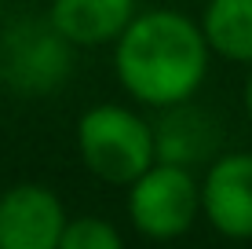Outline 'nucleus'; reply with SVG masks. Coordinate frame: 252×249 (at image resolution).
<instances>
[{
    "label": "nucleus",
    "mask_w": 252,
    "mask_h": 249,
    "mask_svg": "<svg viewBox=\"0 0 252 249\" xmlns=\"http://www.w3.org/2000/svg\"><path fill=\"white\" fill-rule=\"evenodd\" d=\"M59 249H125V246H121V235L106 220L81 216V220H66Z\"/></svg>",
    "instance_id": "9d476101"
},
{
    "label": "nucleus",
    "mask_w": 252,
    "mask_h": 249,
    "mask_svg": "<svg viewBox=\"0 0 252 249\" xmlns=\"http://www.w3.org/2000/svg\"><path fill=\"white\" fill-rule=\"evenodd\" d=\"M197 26L212 55L252 66V0H208Z\"/></svg>",
    "instance_id": "1a4fd4ad"
},
{
    "label": "nucleus",
    "mask_w": 252,
    "mask_h": 249,
    "mask_svg": "<svg viewBox=\"0 0 252 249\" xmlns=\"http://www.w3.org/2000/svg\"><path fill=\"white\" fill-rule=\"evenodd\" d=\"M66 209L55 191L19 183L0 194V249H59Z\"/></svg>",
    "instance_id": "39448f33"
},
{
    "label": "nucleus",
    "mask_w": 252,
    "mask_h": 249,
    "mask_svg": "<svg viewBox=\"0 0 252 249\" xmlns=\"http://www.w3.org/2000/svg\"><path fill=\"white\" fill-rule=\"evenodd\" d=\"M48 19L73 48H102L135 19V0H51Z\"/></svg>",
    "instance_id": "6e6552de"
},
{
    "label": "nucleus",
    "mask_w": 252,
    "mask_h": 249,
    "mask_svg": "<svg viewBox=\"0 0 252 249\" xmlns=\"http://www.w3.org/2000/svg\"><path fill=\"white\" fill-rule=\"evenodd\" d=\"M205 33L190 15L172 7L135 15L114 40V70L121 88L143 107H176L201 88L208 73Z\"/></svg>",
    "instance_id": "f257e3e1"
},
{
    "label": "nucleus",
    "mask_w": 252,
    "mask_h": 249,
    "mask_svg": "<svg viewBox=\"0 0 252 249\" xmlns=\"http://www.w3.org/2000/svg\"><path fill=\"white\" fill-rule=\"evenodd\" d=\"M201 213L220 235L252 238V154L212 158L201 179Z\"/></svg>",
    "instance_id": "423d86ee"
},
{
    "label": "nucleus",
    "mask_w": 252,
    "mask_h": 249,
    "mask_svg": "<svg viewBox=\"0 0 252 249\" xmlns=\"http://www.w3.org/2000/svg\"><path fill=\"white\" fill-rule=\"evenodd\" d=\"M77 150L92 176L114 187H128L154 165V128L135 110L99 103L77 121Z\"/></svg>",
    "instance_id": "f03ea898"
},
{
    "label": "nucleus",
    "mask_w": 252,
    "mask_h": 249,
    "mask_svg": "<svg viewBox=\"0 0 252 249\" xmlns=\"http://www.w3.org/2000/svg\"><path fill=\"white\" fill-rule=\"evenodd\" d=\"M150 128H154V161H164V165L194 169L201 161H212L216 147H220V125L190 99L164 107L158 125Z\"/></svg>",
    "instance_id": "0eeeda50"
},
{
    "label": "nucleus",
    "mask_w": 252,
    "mask_h": 249,
    "mask_svg": "<svg viewBox=\"0 0 252 249\" xmlns=\"http://www.w3.org/2000/svg\"><path fill=\"white\" fill-rule=\"evenodd\" d=\"M197 213H201V187L183 165L154 161L139 179L128 183V216L135 231H143L154 242L187 235Z\"/></svg>",
    "instance_id": "20e7f679"
},
{
    "label": "nucleus",
    "mask_w": 252,
    "mask_h": 249,
    "mask_svg": "<svg viewBox=\"0 0 252 249\" xmlns=\"http://www.w3.org/2000/svg\"><path fill=\"white\" fill-rule=\"evenodd\" d=\"M241 99H245V114H249V121H252V73H249V81H245V92H241Z\"/></svg>",
    "instance_id": "9b49d317"
},
{
    "label": "nucleus",
    "mask_w": 252,
    "mask_h": 249,
    "mask_svg": "<svg viewBox=\"0 0 252 249\" xmlns=\"http://www.w3.org/2000/svg\"><path fill=\"white\" fill-rule=\"evenodd\" d=\"M73 73V44L51 26V19L11 22L0 33V81L19 96H48L59 92Z\"/></svg>",
    "instance_id": "7ed1b4c3"
}]
</instances>
